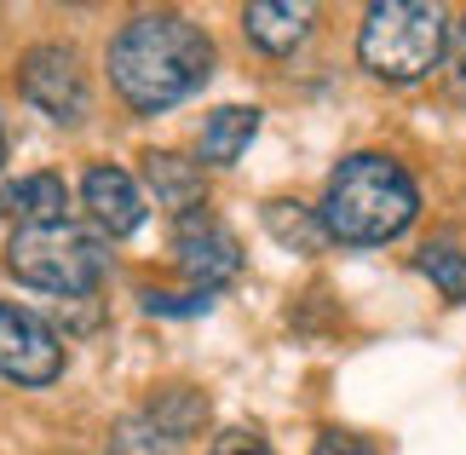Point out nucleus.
I'll list each match as a JSON object with an SVG mask.
<instances>
[{"instance_id": "1", "label": "nucleus", "mask_w": 466, "mask_h": 455, "mask_svg": "<svg viewBox=\"0 0 466 455\" xmlns=\"http://www.w3.org/2000/svg\"><path fill=\"white\" fill-rule=\"evenodd\" d=\"M116 98L133 116H161L190 93H202L213 76V35L190 24L185 12H138L104 47Z\"/></svg>"}, {"instance_id": "2", "label": "nucleus", "mask_w": 466, "mask_h": 455, "mask_svg": "<svg viewBox=\"0 0 466 455\" xmlns=\"http://www.w3.org/2000/svg\"><path fill=\"white\" fill-rule=\"evenodd\" d=\"M322 225H329L334 243L346 248H380L391 236H403L420 213V191L415 173L403 161H391L380 150H357L329 173V191H322Z\"/></svg>"}, {"instance_id": "3", "label": "nucleus", "mask_w": 466, "mask_h": 455, "mask_svg": "<svg viewBox=\"0 0 466 455\" xmlns=\"http://www.w3.org/2000/svg\"><path fill=\"white\" fill-rule=\"evenodd\" d=\"M450 12L432 0H374L357 29V58L374 81L415 87L443 64L450 52Z\"/></svg>"}, {"instance_id": "4", "label": "nucleus", "mask_w": 466, "mask_h": 455, "mask_svg": "<svg viewBox=\"0 0 466 455\" xmlns=\"http://www.w3.org/2000/svg\"><path fill=\"white\" fill-rule=\"evenodd\" d=\"M6 265L41 295L58 300H86L110 271V248L81 225H17L6 243Z\"/></svg>"}, {"instance_id": "5", "label": "nucleus", "mask_w": 466, "mask_h": 455, "mask_svg": "<svg viewBox=\"0 0 466 455\" xmlns=\"http://www.w3.org/2000/svg\"><path fill=\"white\" fill-rule=\"evenodd\" d=\"M208 427V398L196 387H161L138 409L110 427V455H185V444Z\"/></svg>"}, {"instance_id": "6", "label": "nucleus", "mask_w": 466, "mask_h": 455, "mask_svg": "<svg viewBox=\"0 0 466 455\" xmlns=\"http://www.w3.org/2000/svg\"><path fill=\"white\" fill-rule=\"evenodd\" d=\"M17 93H24L46 121H58V127H81L86 110H93L81 58L69 47H52V41L24 52V64H17Z\"/></svg>"}, {"instance_id": "7", "label": "nucleus", "mask_w": 466, "mask_h": 455, "mask_svg": "<svg viewBox=\"0 0 466 455\" xmlns=\"http://www.w3.org/2000/svg\"><path fill=\"white\" fill-rule=\"evenodd\" d=\"M0 375L17 387H52L64 375V340L12 300H0Z\"/></svg>"}, {"instance_id": "8", "label": "nucleus", "mask_w": 466, "mask_h": 455, "mask_svg": "<svg viewBox=\"0 0 466 455\" xmlns=\"http://www.w3.org/2000/svg\"><path fill=\"white\" fill-rule=\"evenodd\" d=\"M173 248H178V271L202 288V295H219V288L242 271V243H237V231L219 225L213 213H185L173 231Z\"/></svg>"}, {"instance_id": "9", "label": "nucleus", "mask_w": 466, "mask_h": 455, "mask_svg": "<svg viewBox=\"0 0 466 455\" xmlns=\"http://www.w3.org/2000/svg\"><path fill=\"white\" fill-rule=\"evenodd\" d=\"M81 202L98 220V231H110V236H133L145 225V191H138V179L127 168H116V161H98V168L81 173Z\"/></svg>"}, {"instance_id": "10", "label": "nucleus", "mask_w": 466, "mask_h": 455, "mask_svg": "<svg viewBox=\"0 0 466 455\" xmlns=\"http://www.w3.org/2000/svg\"><path fill=\"white\" fill-rule=\"evenodd\" d=\"M311 6H294V0H254V6H242V29L248 41L259 52H271V58H289L299 52V41L311 35Z\"/></svg>"}, {"instance_id": "11", "label": "nucleus", "mask_w": 466, "mask_h": 455, "mask_svg": "<svg viewBox=\"0 0 466 455\" xmlns=\"http://www.w3.org/2000/svg\"><path fill=\"white\" fill-rule=\"evenodd\" d=\"M259 133V110L254 104H225V110H213L202 121V133H196V161L202 168H230L248 144Z\"/></svg>"}, {"instance_id": "12", "label": "nucleus", "mask_w": 466, "mask_h": 455, "mask_svg": "<svg viewBox=\"0 0 466 455\" xmlns=\"http://www.w3.org/2000/svg\"><path fill=\"white\" fill-rule=\"evenodd\" d=\"M145 185L156 191V202L167 213H202V161L173 156V150H150L145 156Z\"/></svg>"}, {"instance_id": "13", "label": "nucleus", "mask_w": 466, "mask_h": 455, "mask_svg": "<svg viewBox=\"0 0 466 455\" xmlns=\"http://www.w3.org/2000/svg\"><path fill=\"white\" fill-rule=\"evenodd\" d=\"M0 208L17 213L24 225H64L69 220V191L58 173H29V179H12L0 191Z\"/></svg>"}, {"instance_id": "14", "label": "nucleus", "mask_w": 466, "mask_h": 455, "mask_svg": "<svg viewBox=\"0 0 466 455\" xmlns=\"http://www.w3.org/2000/svg\"><path fill=\"white\" fill-rule=\"evenodd\" d=\"M259 220H265V231H271V236H277V243L289 248V253H322V248L334 243V236H329V225H322V213H317V208H299V202H289V196L265 202V213H259Z\"/></svg>"}, {"instance_id": "15", "label": "nucleus", "mask_w": 466, "mask_h": 455, "mask_svg": "<svg viewBox=\"0 0 466 455\" xmlns=\"http://www.w3.org/2000/svg\"><path fill=\"white\" fill-rule=\"evenodd\" d=\"M415 271L438 288L443 300L466 305V253H461V248H450V243H426V248H415Z\"/></svg>"}, {"instance_id": "16", "label": "nucleus", "mask_w": 466, "mask_h": 455, "mask_svg": "<svg viewBox=\"0 0 466 455\" xmlns=\"http://www.w3.org/2000/svg\"><path fill=\"white\" fill-rule=\"evenodd\" d=\"M138 305L150 317H202V312H213V295H202V288H190V295H161V288H150Z\"/></svg>"}, {"instance_id": "17", "label": "nucleus", "mask_w": 466, "mask_h": 455, "mask_svg": "<svg viewBox=\"0 0 466 455\" xmlns=\"http://www.w3.org/2000/svg\"><path fill=\"white\" fill-rule=\"evenodd\" d=\"M208 455H277V450L265 444L259 427H225V432H213Z\"/></svg>"}, {"instance_id": "18", "label": "nucleus", "mask_w": 466, "mask_h": 455, "mask_svg": "<svg viewBox=\"0 0 466 455\" xmlns=\"http://www.w3.org/2000/svg\"><path fill=\"white\" fill-rule=\"evenodd\" d=\"M311 455H374V444L363 439V432H346V427H322Z\"/></svg>"}, {"instance_id": "19", "label": "nucleus", "mask_w": 466, "mask_h": 455, "mask_svg": "<svg viewBox=\"0 0 466 455\" xmlns=\"http://www.w3.org/2000/svg\"><path fill=\"white\" fill-rule=\"evenodd\" d=\"M450 93L466 104V17H461L455 35H450Z\"/></svg>"}, {"instance_id": "20", "label": "nucleus", "mask_w": 466, "mask_h": 455, "mask_svg": "<svg viewBox=\"0 0 466 455\" xmlns=\"http://www.w3.org/2000/svg\"><path fill=\"white\" fill-rule=\"evenodd\" d=\"M0 161H6V121H0Z\"/></svg>"}]
</instances>
